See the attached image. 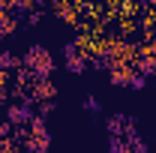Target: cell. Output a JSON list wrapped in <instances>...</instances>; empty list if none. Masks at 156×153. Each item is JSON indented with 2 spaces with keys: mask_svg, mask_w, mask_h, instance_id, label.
I'll list each match as a JSON object with an SVG mask.
<instances>
[{
  "mask_svg": "<svg viewBox=\"0 0 156 153\" xmlns=\"http://www.w3.org/2000/svg\"><path fill=\"white\" fill-rule=\"evenodd\" d=\"M27 63H33V66H36L39 75H42V72H48V66H51V63H48V54H45V51H39V48L27 54Z\"/></svg>",
  "mask_w": 156,
  "mask_h": 153,
  "instance_id": "obj_1",
  "label": "cell"
}]
</instances>
